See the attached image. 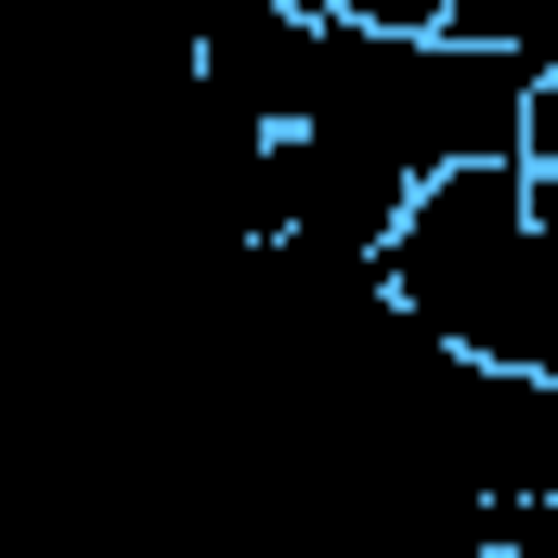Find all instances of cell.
<instances>
[{"mask_svg":"<svg viewBox=\"0 0 558 558\" xmlns=\"http://www.w3.org/2000/svg\"><path fill=\"white\" fill-rule=\"evenodd\" d=\"M390 312L454 364L546 377V221H533V156L428 182L403 247H390Z\"/></svg>","mask_w":558,"mask_h":558,"instance_id":"cell-1","label":"cell"}]
</instances>
